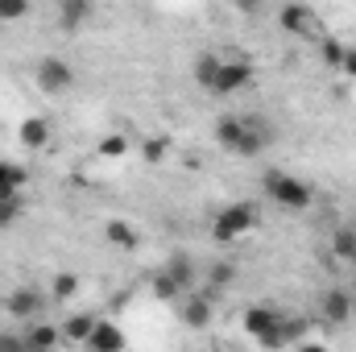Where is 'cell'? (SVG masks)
Here are the masks:
<instances>
[{"instance_id": "cell-22", "label": "cell", "mask_w": 356, "mask_h": 352, "mask_svg": "<svg viewBox=\"0 0 356 352\" xmlns=\"http://www.w3.org/2000/svg\"><path fill=\"white\" fill-rule=\"evenodd\" d=\"M154 294H158L162 303H178V298H182V290H178V286H175V278H170L166 269H162V273L154 278Z\"/></svg>"}, {"instance_id": "cell-23", "label": "cell", "mask_w": 356, "mask_h": 352, "mask_svg": "<svg viewBox=\"0 0 356 352\" xmlns=\"http://www.w3.org/2000/svg\"><path fill=\"white\" fill-rule=\"evenodd\" d=\"M88 17H91L88 0H67V4H63V25H79V21H88Z\"/></svg>"}, {"instance_id": "cell-26", "label": "cell", "mask_w": 356, "mask_h": 352, "mask_svg": "<svg viewBox=\"0 0 356 352\" xmlns=\"http://www.w3.org/2000/svg\"><path fill=\"white\" fill-rule=\"evenodd\" d=\"M25 13H29L25 0H0V17H4V21H17V17H25Z\"/></svg>"}, {"instance_id": "cell-5", "label": "cell", "mask_w": 356, "mask_h": 352, "mask_svg": "<svg viewBox=\"0 0 356 352\" xmlns=\"http://www.w3.org/2000/svg\"><path fill=\"white\" fill-rule=\"evenodd\" d=\"M33 79H38V88L46 91V95H63V91L75 88V67L67 58H42Z\"/></svg>"}, {"instance_id": "cell-13", "label": "cell", "mask_w": 356, "mask_h": 352, "mask_svg": "<svg viewBox=\"0 0 356 352\" xmlns=\"http://www.w3.org/2000/svg\"><path fill=\"white\" fill-rule=\"evenodd\" d=\"M323 315H327V323H348V315H353L348 290H327L323 294Z\"/></svg>"}, {"instance_id": "cell-18", "label": "cell", "mask_w": 356, "mask_h": 352, "mask_svg": "<svg viewBox=\"0 0 356 352\" xmlns=\"http://www.w3.org/2000/svg\"><path fill=\"white\" fill-rule=\"evenodd\" d=\"M104 237H108V245H116V249H137V232H133V224H124V220H108Z\"/></svg>"}, {"instance_id": "cell-16", "label": "cell", "mask_w": 356, "mask_h": 352, "mask_svg": "<svg viewBox=\"0 0 356 352\" xmlns=\"http://www.w3.org/2000/svg\"><path fill=\"white\" fill-rule=\"evenodd\" d=\"M220 63H224V54H220V50H211V54H199V58H195V83H199L203 91L211 88V79H216Z\"/></svg>"}, {"instance_id": "cell-11", "label": "cell", "mask_w": 356, "mask_h": 352, "mask_svg": "<svg viewBox=\"0 0 356 352\" xmlns=\"http://www.w3.org/2000/svg\"><path fill=\"white\" fill-rule=\"evenodd\" d=\"M245 141V116H220L216 120V145H224L228 154H236Z\"/></svg>"}, {"instance_id": "cell-3", "label": "cell", "mask_w": 356, "mask_h": 352, "mask_svg": "<svg viewBox=\"0 0 356 352\" xmlns=\"http://www.w3.org/2000/svg\"><path fill=\"white\" fill-rule=\"evenodd\" d=\"M249 79H253V63L245 54H224V63H220V71H216L207 91L211 95H236V91L249 88Z\"/></svg>"}, {"instance_id": "cell-28", "label": "cell", "mask_w": 356, "mask_h": 352, "mask_svg": "<svg viewBox=\"0 0 356 352\" xmlns=\"http://www.w3.org/2000/svg\"><path fill=\"white\" fill-rule=\"evenodd\" d=\"M340 71L356 79V46H344V63H340Z\"/></svg>"}, {"instance_id": "cell-24", "label": "cell", "mask_w": 356, "mask_h": 352, "mask_svg": "<svg viewBox=\"0 0 356 352\" xmlns=\"http://www.w3.org/2000/svg\"><path fill=\"white\" fill-rule=\"evenodd\" d=\"M21 220V195L17 199H0V228H13Z\"/></svg>"}, {"instance_id": "cell-27", "label": "cell", "mask_w": 356, "mask_h": 352, "mask_svg": "<svg viewBox=\"0 0 356 352\" xmlns=\"http://www.w3.org/2000/svg\"><path fill=\"white\" fill-rule=\"evenodd\" d=\"M0 352H25V336L21 332H0Z\"/></svg>"}, {"instance_id": "cell-7", "label": "cell", "mask_w": 356, "mask_h": 352, "mask_svg": "<svg viewBox=\"0 0 356 352\" xmlns=\"http://www.w3.org/2000/svg\"><path fill=\"white\" fill-rule=\"evenodd\" d=\"M46 303H50V298H46V290L17 286V290H8V298H4V311H8L13 319H38V311H42Z\"/></svg>"}, {"instance_id": "cell-29", "label": "cell", "mask_w": 356, "mask_h": 352, "mask_svg": "<svg viewBox=\"0 0 356 352\" xmlns=\"http://www.w3.org/2000/svg\"><path fill=\"white\" fill-rule=\"evenodd\" d=\"M298 352H327V344H302Z\"/></svg>"}, {"instance_id": "cell-17", "label": "cell", "mask_w": 356, "mask_h": 352, "mask_svg": "<svg viewBox=\"0 0 356 352\" xmlns=\"http://www.w3.org/2000/svg\"><path fill=\"white\" fill-rule=\"evenodd\" d=\"M95 154H99L104 162H120V158L129 154V137H124V133H108V137H99Z\"/></svg>"}, {"instance_id": "cell-15", "label": "cell", "mask_w": 356, "mask_h": 352, "mask_svg": "<svg viewBox=\"0 0 356 352\" xmlns=\"http://www.w3.org/2000/svg\"><path fill=\"white\" fill-rule=\"evenodd\" d=\"M21 186H25V170L0 158V199H17V195H21Z\"/></svg>"}, {"instance_id": "cell-2", "label": "cell", "mask_w": 356, "mask_h": 352, "mask_svg": "<svg viewBox=\"0 0 356 352\" xmlns=\"http://www.w3.org/2000/svg\"><path fill=\"white\" fill-rule=\"evenodd\" d=\"M266 195L273 199V203L290 207V211H302V207H311V199H315L311 182L286 175V170H269V175H266Z\"/></svg>"}, {"instance_id": "cell-12", "label": "cell", "mask_w": 356, "mask_h": 352, "mask_svg": "<svg viewBox=\"0 0 356 352\" xmlns=\"http://www.w3.org/2000/svg\"><path fill=\"white\" fill-rule=\"evenodd\" d=\"M91 328H95V315H71V319H63V323H58L63 340H67V344H75V349H83V344H88Z\"/></svg>"}, {"instance_id": "cell-9", "label": "cell", "mask_w": 356, "mask_h": 352, "mask_svg": "<svg viewBox=\"0 0 356 352\" xmlns=\"http://www.w3.org/2000/svg\"><path fill=\"white\" fill-rule=\"evenodd\" d=\"M21 336H25V352H58V344H63L58 323H29Z\"/></svg>"}, {"instance_id": "cell-4", "label": "cell", "mask_w": 356, "mask_h": 352, "mask_svg": "<svg viewBox=\"0 0 356 352\" xmlns=\"http://www.w3.org/2000/svg\"><path fill=\"white\" fill-rule=\"evenodd\" d=\"M175 307H178V319H182L191 332H203V328H211V319H216V298H211V290H191V294L178 298Z\"/></svg>"}, {"instance_id": "cell-30", "label": "cell", "mask_w": 356, "mask_h": 352, "mask_svg": "<svg viewBox=\"0 0 356 352\" xmlns=\"http://www.w3.org/2000/svg\"><path fill=\"white\" fill-rule=\"evenodd\" d=\"M353 265H356V249H353Z\"/></svg>"}, {"instance_id": "cell-6", "label": "cell", "mask_w": 356, "mask_h": 352, "mask_svg": "<svg viewBox=\"0 0 356 352\" xmlns=\"http://www.w3.org/2000/svg\"><path fill=\"white\" fill-rule=\"evenodd\" d=\"M277 25L286 33H294V38H323L319 33V17H315L311 4H282L277 8Z\"/></svg>"}, {"instance_id": "cell-14", "label": "cell", "mask_w": 356, "mask_h": 352, "mask_svg": "<svg viewBox=\"0 0 356 352\" xmlns=\"http://www.w3.org/2000/svg\"><path fill=\"white\" fill-rule=\"evenodd\" d=\"M75 294H79V273H67V269L54 273L50 286H46V298H50V303H67V298H75Z\"/></svg>"}, {"instance_id": "cell-19", "label": "cell", "mask_w": 356, "mask_h": 352, "mask_svg": "<svg viewBox=\"0 0 356 352\" xmlns=\"http://www.w3.org/2000/svg\"><path fill=\"white\" fill-rule=\"evenodd\" d=\"M166 273L175 278V286L182 290V294H191V290H195V269H191V262H186V257H175V262L166 265Z\"/></svg>"}, {"instance_id": "cell-31", "label": "cell", "mask_w": 356, "mask_h": 352, "mask_svg": "<svg viewBox=\"0 0 356 352\" xmlns=\"http://www.w3.org/2000/svg\"><path fill=\"white\" fill-rule=\"evenodd\" d=\"M0 25H4V17H0Z\"/></svg>"}, {"instance_id": "cell-20", "label": "cell", "mask_w": 356, "mask_h": 352, "mask_svg": "<svg viewBox=\"0 0 356 352\" xmlns=\"http://www.w3.org/2000/svg\"><path fill=\"white\" fill-rule=\"evenodd\" d=\"M353 249H356V228H340V232L332 237V253H336L340 262L353 265Z\"/></svg>"}, {"instance_id": "cell-10", "label": "cell", "mask_w": 356, "mask_h": 352, "mask_svg": "<svg viewBox=\"0 0 356 352\" xmlns=\"http://www.w3.org/2000/svg\"><path fill=\"white\" fill-rule=\"evenodd\" d=\"M17 141H21L25 150H46V141H50V120H46V116H25V120L17 125Z\"/></svg>"}, {"instance_id": "cell-8", "label": "cell", "mask_w": 356, "mask_h": 352, "mask_svg": "<svg viewBox=\"0 0 356 352\" xmlns=\"http://www.w3.org/2000/svg\"><path fill=\"white\" fill-rule=\"evenodd\" d=\"M124 344H129V340H124V332H120L112 319H95L83 352H124Z\"/></svg>"}, {"instance_id": "cell-21", "label": "cell", "mask_w": 356, "mask_h": 352, "mask_svg": "<svg viewBox=\"0 0 356 352\" xmlns=\"http://www.w3.org/2000/svg\"><path fill=\"white\" fill-rule=\"evenodd\" d=\"M319 54H323V63H327V67H336V71H340V63H344V42H340V38H332V33H323Z\"/></svg>"}, {"instance_id": "cell-25", "label": "cell", "mask_w": 356, "mask_h": 352, "mask_svg": "<svg viewBox=\"0 0 356 352\" xmlns=\"http://www.w3.org/2000/svg\"><path fill=\"white\" fill-rule=\"evenodd\" d=\"M141 154H145V162H149V166H158V162L166 158V141H162V137H154V141H145V150H141Z\"/></svg>"}, {"instance_id": "cell-1", "label": "cell", "mask_w": 356, "mask_h": 352, "mask_svg": "<svg viewBox=\"0 0 356 352\" xmlns=\"http://www.w3.org/2000/svg\"><path fill=\"white\" fill-rule=\"evenodd\" d=\"M253 228H257V207H253V203H224V207L211 216V237H216L220 245L245 241Z\"/></svg>"}]
</instances>
